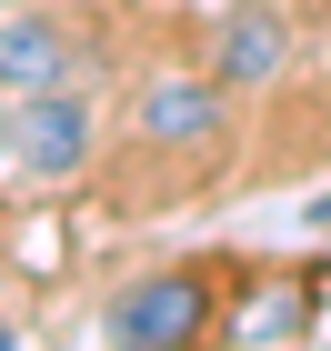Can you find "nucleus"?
<instances>
[{
	"mask_svg": "<svg viewBox=\"0 0 331 351\" xmlns=\"http://www.w3.org/2000/svg\"><path fill=\"white\" fill-rule=\"evenodd\" d=\"M201 322H211V291H201V271H151V281H131V291H110L101 341L171 351V341H201Z\"/></svg>",
	"mask_w": 331,
	"mask_h": 351,
	"instance_id": "obj_1",
	"label": "nucleus"
},
{
	"mask_svg": "<svg viewBox=\"0 0 331 351\" xmlns=\"http://www.w3.org/2000/svg\"><path fill=\"white\" fill-rule=\"evenodd\" d=\"M81 161H90V101L81 90L10 101V181H71Z\"/></svg>",
	"mask_w": 331,
	"mask_h": 351,
	"instance_id": "obj_2",
	"label": "nucleus"
},
{
	"mask_svg": "<svg viewBox=\"0 0 331 351\" xmlns=\"http://www.w3.org/2000/svg\"><path fill=\"white\" fill-rule=\"evenodd\" d=\"M211 131H221L211 81H151V90H140V141H161V151H201Z\"/></svg>",
	"mask_w": 331,
	"mask_h": 351,
	"instance_id": "obj_3",
	"label": "nucleus"
},
{
	"mask_svg": "<svg viewBox=\"0 0 331 351\" xmlns=\"http://www.w3.org/2000/svg\"><path fill=\"white\" fill-rule=\"evenodd\" d=\"M0 90H10V101L60 90V30H51V10H10V21H0Z\"/></svg>",
	"mask_w": 331,
	"mask_h": 351,
	"instance_id": "obj_4",
	"label": "nucleus"
},
{
	"mask_svg": "<svg viewBox=\"0 0 331 351\" xmlns=\"http://www.w3.org/2000/svg\"><path fill=\"white\" fill-rule=\"evenodd\" d=\"M281 60H291V30H281L271 10H231V21H221V81L231 90L281 81Z\"/></svg>",
	"mask_w": 331,
	"mask_h": 351,
	"instance_id": "obj_5",
	"label": "nucleus"
},
{
	"mask_svg": "<svg viewBox=\"0 0 331 351\" xmlns=\"http://www.w3.org/2000/svg\"><path fill=\"white\" fill-rule=\"evenodd\" d=\"M302 322H311V301H302V291H261L241 322H231V341H291Z\"/></svg>",
	"mask_w": 331,
	"mask_h": 351,
	"instance_id": "obj_6",
	"label": "nucleus"
},
{
	"mask_svg": "<svg viewBox=\"0 0 331 351\" xmlns=\"http://www.w3.org/2000/svg\"><path fill=\"white\" fill-rule=\"evenodd\" d=\"M311 221H321V231H331V201H311Z\"/></svg>",
	"mask_w": 331,
	"mask_h": 351,
	"instance_id": "obj_7",
	"label": "nucleus"
}]
</instances>
